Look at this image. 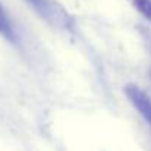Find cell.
Returning a JSON list of instances; mask_svg holds the SVG:
<instances>
[{
  "instance_id": "obj_1",
  "label": "cell",
  "mask_w": 151,
  "mask_h": 151,
  "mask_svg": "<svg viewBox=\"0 0 151 151\" xmlns=\"http://www.w3.org/2000/svg\"><path fill=\"white\" fill-rule=\"evenodd\" d=\"M125 93L128 99L134 104V107L139 111V114L147 120V123L151 126V99L137 85H128L125 88Z\"/></svg>"
},
{
  "instance_id": "obj_2",
  "label": "cell",
  "mask_w": 151,
  "mask_h": 151,
  "mask_svg": "<svg viewBox=\"0 0 151 151\" xmlns=\"http://www.w3.org/2000/svg\"><path fill=\"white\" fill-rule=\"evenodd\" d=\"M0 34H1L4 38L10 40V41L15 40L13 27H12L10 19H9V16L6 15V12H4V9H3L1 6H0Z\"/></svg>"
},
{
  "instance_id": "obj_3",
  "label": "cell",
  "mask_w": 151,
  "mask_h": 151,
  "mask_svg": "<svg viewBox=\"0 0 151 151\" xmlns=\"http://www.w3.org/2000/svg\"><path fill=\"white\" fill-rule=\"evenodd\" d=\"M29 4H31V7L35 10V12H38L41 16H44V18H50L51 16V3L50 0H27Z\"/></svg>"
},
{
  "instance_id": "obj_4",
  "label": "cell",
  "mask_w": 151,
  "mask_h": 151,
  "mask_svg": "<svg viewBox=\"0 0 151 151\" xmlns=\"http://www.w3.org/2000/svg\"><path fill=\"white\" fill-rule=\"evenodd\" d=\"M135 9L151 22V0H131Z\"/></svg>"
}]
</instances>
